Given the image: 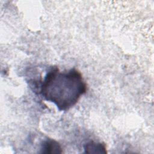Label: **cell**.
<instances>
[{"label": "cell", "mask_w": 154, "mask_h": 154, "mask_svg": "<svg viewBox=\"0 0 154 154\" xmlns=\"http://www.w3.org/2000/svg\"><path fill=\"white\" fill-rule=\"evenodd\" d=\"M85 153H106V148L105 144L90 141L84 145Z\"/></svg>", "instance_id": "obj_3"}, {"label": "cell", "mask_w": 154, "mask_h": 154, "mask_svg": "<svg viewBox=\"0 0 154 154\" xmlns=\"http://www.w3.org/2000/svg\"><path fill=\"white\" fill-rule=\"evenodd\" d=\"M86 91L87 84L81 73L75 68L60 72L58 67H52L40 87L44 99L54 103L59 111L71 108Z\"/></svg>", "instance_id": "obj_1"}, {"label": "cell", "mask_w": 154, "mask_h": 154, "mask_svg": "<svg viewBox=\"0 0 154 154\" xmlns=\"http://www.w3.org/2000/svg\"><path fill=\"white\" fill-rule=\"evenodd\" d=\"M42 153H61L62 149L60 144L53 139L47 138L41 144Z\"/></svg>", "instance_id": "obj_2"}]
</instances>
